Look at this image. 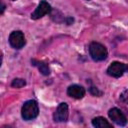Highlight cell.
<instances>
[{"label":"cell","instance_id":"cell-1","mask_svg":"<svg viewBox=\"0 0 128 128\" xmlns=\"http://www.w3.org/2000/svg\"><path fill=\"white\" fill-rule=\"evenodd\" d=\"M39 108L38 104L34 100H28L26 101L21 109V115L24 120H32L38 116Z\"/></svg>","mask_w":128,"mask_h":128},{"label":"cell","instance_id":"cell-2","mask_svg":"<svg viewBox=\"0 0 128 128\" xmlns=\"http://www.w3.org/2000/svg\"><path fill=\"white\" fill-rule=\"evenodd\" d=\"M89 54L95 61H102L107 58L108 51L104 45L98 42H92L89 45Z\"/></svg>","mask_w":128,"mask_h":128},{"label":"cell","instance_id":"cell-3","mask_svg":"<svg viewBox=\"0 0 128 128\" xmlns=\"http://www.w3.org/2000/svg\"><path fill=\"white\" fill-rule=\"evenodd\" d=\"M128 71V65L122 62H118V61H114L112 62L108 69H107V74L115 77V78H119L121 77L125 72Z\"/></svg>","mask_w":128,"mask_h":128},{"label":"cell","instance_id":"cell-4","mask_svg":"<svg viewBox=\"0 0 128 128\" xmlns=\"http://www.w3.org/2000/svg\"><path fill=\"white\" fill-rule=\"evenodd\" d=\"M9 43L15 49H21L26 44L24 34L21 31H13L9 35Z\"/></svg>","mask_w":128,"mask_h":128},{"label":"cell","instance_id":"cell-5","mask_svg":"<svg viewBox=\"0 0 128 128\" xmlns=\"http://www.w3.org/2000/svg\"><path fill=\"white\" fill-rule=\"evenodd\" d=\"M51 12V6L48 2H46L45 0H41L40 3L38 4L37 8L35 9V11L31 14V18L34 20L40 19L43 16H45L46 14H49Z\"/></svg>","mask_w":128,"mask_h":128},{"label":"cell","instance_id":"cell-6","mask_svg":"<svg viewBox=\"0 0 128 128\" xmlns=\"http://www.w3.org/2000/svg\"><path fill=\"white\" fill-rule=\"evenodd\" d=\"M68 105L65 102H62L58 105L56 111L54 112L53 118L55 122H66L68 119Z\"/></svg>","mask_w":128,"mask_h":128},{"label":"cell","instance_id":"cell-7","mask_svg":"<svg viewBox=\"0 0 128 128\" xmlns=\"http://www.w3.org/2000/svg\"><path fill=\"white\" fill-rule=\"evenodd\" d=\"M108 115H109V118L113 122H115L117 125L125 126L127 124V118H126V116L118 108H112V109H110L109 112H108Z\"/></svg>","mask_w":128,"mask_h":128},{"label":"cell","instance_id":"cell-8","mask_svg":"<svg viewBox=\"0 0 128 128\" xmlns=\"http://www.w3.org/2000/svg\"><path fill=\"white\" fill-rule=\"evenodd\" d=\"M67 94L68 96L72 97V98H75V99H81L84 97L85 95V89L80 86V85H76V84H73V85H70L67 89Z\"/></svg>","mask_w":128,"mask_h":128},{"label":"cell","instance_id":"cell-9","mask_svg":"<svg viewBox=\"0 0 128 128\" xmlns=\"http://www.w3.org/2000/svg\"><path fill=\"white\" fill-rule=\"evenodd\" d=\"M31 63H32V65L37 66L38 69H39V71H40L43 75L47 76V75L50 74V69H49V66H48L47 63H45V62H43V61H36L35 59H32V60H31Z\"/></svg>","mask_w":128,"mask_h":128},{"label":"cell","instance_id":"cell-10","mask_svg":"<svg viewBox=\"0 0 128 128\" xmlns=\"http://www.w3.org/2000/svg\"><path fill=\"white\" fill-rule=\"evenodd\" d=\"M92 125L97 128H104V127H112V124L109 123L104 117L98 116L92 119Z\"/></svg>","mask_w":128,"mask_h":128},{"label":"cell","instance_id":"cell-11","mask_svg":"<svg viewBox=\"0 0 128 128\" xmlns=\"http://www.w3.org/2000/svg\"><path fill=\"white\" fill-rule=\"evenodd\" d=\"M25 85H26V81L24 79H21V78H15L11 83V86L14 88H21Z\"/></svg>","mask_w":128,"mask_h":128},{"label":"cell","instance_id":"cell-12","mask_svg":"<svg viewBox=\"0 0 128 128\" xmlns=\"http://www.w3.org/2000/svg\"><path fill=\"white\" fill-rule=\"evenodd\" d=\"M120 101L125 103V104H128V89L123 91L120 95Z\"/></svg>","mask_w":128,"mask_h":128},{"label":"cell","instance_id":"cell-13","mask_svg":"<svg viewBox=\"0 0 128 128\" xmlns=\"http://www.w3.org/2000/svg\"><path fill=\"white\" fill-rule=\"evenodd\" d=\"M89 91H90V93L92 94V95H94V96H101L102 95V92L98 89V88H96V87H90V89H89Z\"/></svg>","mask_w":128,"mask_h":128},{"label":"cell","instance_id":"cell-14","mask_svg":"<svg viewBox=\"0 0 128 128\" xmlns=\"http://www.w3.org/2000/svg\"><path fill=\"white\" fill-rule=\"evenodd\" d=\"M65 21H66V23H67L68 25H70V24H72V23H73L74 19H73L72 17H67V18L65 19Z\"/></svg>","mask_w":128,"mask_h":128},{"label":"cell","instance_id":"cell-15","mask_svg":"<svg viewBox=\"0 0 128 128\" xmlns=\"http://www.w3.org/2000/svg\"><path fill=\"white\" fill-rule=\"evenodd\" d=\"M1 5H2V7H1V12H0V13L2 14V13L4 12V9H5V5H4L3 3H1Z\"/></svg>","mask_w":128,"mask_h":128},{"label":"cell","instance_id":"cell-16","mask_svg":"<svg viewBox=\"0 0 128 128\" xmlns=\"http://www.w3.org/2000/svg\"><path fill=\"white\" fill-rule=\"evenodd\" d=\"M12 1H15V0H12Z\"/></svg>","mask_w":128,"mask_h":128},{"label":"cell","instance_id":"cell-17","mask_svg":"<svg viewBox=\"0 0 128 128\" xmlns=\"http://www.w3.org/2000/svg\"><path fill=\"white\" fill-rule=\"evenodd\" d=\"M127 2H128V0H127Z\"/></svg>","mask_w":128,"mask_h":128}]
</instances>
